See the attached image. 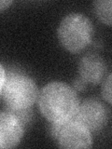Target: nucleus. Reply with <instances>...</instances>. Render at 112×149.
<instances>
[{
	"label": "nucleus",
	"instance_id": "1",
	"mask_svg": "<svg viewBox=\"0 0 112 149\" xmlns=\"http://www.w3.org/2000/svg\"><path fill=\"white\" fill-rule=\"evenodd\" d=\"M37 99L40 113L50 123L63 124L73 119L79 105L77 91L61 81L47 84Z\"/></svg>",
	"mask_w": 112,
	"mask_h": 149
},
{
	"label": "nucleus",
	"instance_id": "2",
	"mask_svg": "<svg viewBox=\"0 0 112 149\" xmlns=\"http://www.w3.org/2000/svg\"><path fill=\"white\" fill-rule=\"evenodd\" d=\"M6 110L27 109L35 104L38 97V88L36 82L16 69L6 72V79L2 88Z\"/></svg>",
	"mask_w": 112,
	"mask_h": 149
},
{
	"label": "nucleus",
	"instance_id": "3",
	"mask_svg": "<svg viewBox=\"0 0 112 149\" xmlns=\"http://www.w3.org/2000/svg\"><path fill=\"white\" fill-rule=\"evenodd\" d=\"M94 30L91 20L81 13H69L61 21L57 37L68 52L79 53L91 44Z\"/></svg>",
	"mask_w": 112,
	"mask_h": 149
},
{
	"label": "nucleus",
	"instance_id": "4",
	"mask_svg": "<svg viewBox=\"0 0 112 149\" xmlns=\"http://www.w3.org/2000/svg\"><path fill=\"white\" fill-rule=\"evenodd\" d=\"M73 119L82 124L91 132H97L108 122L109 111L99 100L90 98L79 104Z\"/></svg>",
	"mask_w": 112,
	"mask_h": 149
},
{
	"label": "nucleus",
	"instance_id": "5",
	"mask_svg": "<svg viewBox=\"0 0 112 149\" xmlns=\"http://www.w3.org/2000/svg\"><path fill=\"white\" fill-rule=\"evenodd\" d=\"M56 142L61 148H91L92 137L82 124L71 119L62 125Z\"/></svg>",
	"mask_w": 112,
	"mask_h": 149
},
{
	"label": "nucleus",
	"instance_id": "6",
	"mask_svg": "<svg viewBox=\"0 0 112 149\" xmlns=\"http://www.w3.org/2000/svg\"><path fill=\"white\" fill-rule=\"evenodd\" d=\"M24 132V127L16 116L6 110L0 112V149L18 146Z\"/></svg>",
	"mask_w": 112,
	"mask_h": 149
},
{
	"label": "nucleus",
	"instance_id": "7",
	"mask_svg": "<svg viewBox=\"0 0 112 149\" xmlns=\"http://www.w3.org/2000/svg\"><path fill=\"white\" fill-rule=\"evenodd\" d=\"M106 63L100 55L88 53L84 55L78 63V74L88 84L97 85L106 77Z\"/></svg>",
	"mask_w": 112,
	"mask_h": 149
},
{
	"label": "nucleus",
	"instance_id": "8",
	"mask_svg": "<svg viewBox=\"0 0 112 149\" xmlns=\"http://www.w3.org/2000/svg\"><path fill=\"white\" fill-rule=\"evenodd\" d=\"M111 0H96L92 3L93 12L101 22L111 25Z\"/></svg>",
	"mask_w": 112,
	"mask_h": 149
},
{
	"label": "nucleus",
	"instance_id": "9",
	"mask_svg": "<svg viewBox=\"0 0 112 149\" xmlns=\"http://www.w3.org/2000/svg\"><path fill=\"white\" fill-rule=\"evenodd\" d=\"M12 113L14 116H16L18 119L21 121V123L23 125V127L26 130V128L31 125L33 118H34V113H33L32 107L27 109H22V110H6Z\"/></svg>",
	"mask_w": 112,
	"mask_h": 149
},
{
	"label": "nucleus",
	"instance_id": "10",
	"mask_svg": "<svg viewBox=\"0 0 112 149\" xmlns=\"http://www.w3.org/2000/svg\"><path fill=\"white\" fill-rule=\"evenodd\" d=\"M102 96L107 104H111V73L107 74V76L102 81Z\"/></svg>",
	"mask_w": 112,
	"mask_h": 149
},
{
	"label": "nucleus",
	"instance_id": "11",
	"mask_svg": "<svg viewBox=\"0 0 112 149\" xmlns=\"http://www.w3.org/2000/svg\"><path fill=\"white\" fill-rule=\"evenodd\" d=\"M87 85H88V83L84 80L83 78H81L80 77H78L73 80L72 88L76 91H83L86 90Z\"/></svg>",
	"mask_w": 112,
	"mask_h": 149
},
{
	"label": "nucleus",
	"instance_id": "12",
	"mask_svg": "<svg viewBox=\"0 0 112 149\" xmlns=\"http://www.w3.org/2000/svg\"><path fill=\"white\" fill-rule=\"evenodd\" d=\"M63 124H60V123H50V124L49 134L50 135V137L52 138L54 141H56V139H57L59 132H60V130H61V128H62Z\"/></svg>",
	"mask_w": 112,
	"mask_h": 149
},
{
	"label": "nucleus",
	"instance_id": "13",
	"mask_svg": "<svg viewBox=\"0 0 112 149\" xmlns=\"http://www.w3.org/2000/svg\"><path fill=\"white\" fill-rule=\"evenodd\" d=\"M5 79H6V70H5L2 64H0V95H1V92H2Z\"/></svg>",
	"mask_w": 112,
	"mask_h": 149
},
{
	"label": "nucleus",
	"instance_id": "14",
	"mask_svg": "<svg viewBox=\"0 0 112 149\" xmlns=\"http://www.w3.org/2000/svg\"><path fill=\"white\" fill-rule=\"evenodd\" d=\"M12 4L11 0H0V12L6 10Z\"/></svg>",
	"mask_w": 112,
	"mask_h": 149
}]
</instances>
